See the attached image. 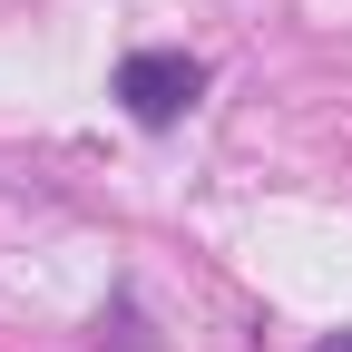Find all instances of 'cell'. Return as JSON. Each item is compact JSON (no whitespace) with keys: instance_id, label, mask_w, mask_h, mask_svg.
Returning <instances> with one entry per match:
<instances>
[{"instance_id":"cell-1","label":"cell","mask_w":352,"mask_h":352,"mask_svg":"<svg viewBox=\"0 0 352 352\" xmlns=\"http://www.w3.org/2000/svg\"><path fill=\"white\" fill-rule=\"evenodd\" d=\"M196 98H206V59L196 50H127L118 59V108L138 127H176Z\"/></svg>"},{"instance_id":"cell-2","label":"cell","mask_w":352,"mask_h":352,"mask_svg":"<svg viewBox=\"0 0 352 352\" xmlns=\"http://www.w3.org/2000/svg\"><path fill=\"white\" fill-rule=\"evenodd\" d=\"M314 352H352V333H333V342H314Z\"/></svg>"}]
</instances>
